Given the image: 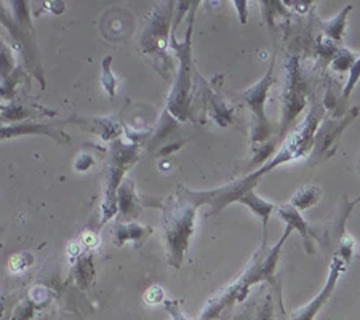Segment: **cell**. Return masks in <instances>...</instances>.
<instances>
[{"mask_svg":"<svg viewBox=\"0 0 360 320\" xmlns=\"http://www.w3.org/2000/svg\"><path fill=\"white\" fill-rule=\"evenodd\" d=\"M290 232H292V228L287 226L283 236L278 238L274 245L271 248H266L263 245V248L259 250L258 255H255V260L248 264L245 272H243V274L237 279L234 283L229 285L226 290H223L221 293L208 301L205 309L202 311L200 320L217 319L224 309H228L232 302L245 300L250 292V287H253V285H257L259 282L268 281L276 287V282L272 281V277H274V271L278 263L281 250L283 247V243H285L287 237L290 236Z\"/></svg>","mask_w":360,"mask_h":320,"instance_id":"6da1fadb","label":"cell"},{"mask_svg":"<svg viewBox=\"0 0 360 320\" xmlns=\"http://www.w3.org/2000/svg\"><path fill=\"white\" fill-rule=\"evenodd\" d=\"M200 205L193 200L189 192L179 188L178 197H170L164 207V236L172 266H181L183 256L188 250L189 238L194 232L195 210Z\"/></svg>","mask_w":360,"mask_h":320,"instance_id":"7a4b0ae2","label":"cell"},{"mask_svg":"<svg viewBox=\"0 0 360 320\" xmlns=\"http://www.w3.org/2000/svg\"><path fill=\"white\" fill-rule=\"evenodd\" d=\"M191 32H193V25H189L188 34H186L184 44H176L175 37H172V44L179 55V74L176 84L173 87L168 98V110L179 120H186L189 117V103H191V84H193V60H191Z\"/></svg>","mask_w":360,"mask_h":320,"instance_id":"3957f363","label":"cell"},{"mask_svg":"<svg viewBox=\"0 0 360 320\" xmlns=\"http://www.w3.org/2000/svg\"><path fill=\"white\" fill-rule=\"evenodd\" d=\"M274 63L271 61L269 71L261 77L259 82L250 87L242 93V100L247 104L253 114V132H252V146L257 148V144H261L271 136V125L268 122V115H266L264 104L268 101V93L274 80Z\"/></svg>","mask_w":360,"mask_h":320,"instance_id":"277c9868","label":"cell"},{"mask_svg":"<svg viewBox=\"0 0 360 320\" xmlns=\"http://www.w3.org/2000/svg\"><path fill=\"white\" fill-rule=\"evenodd\" d=\"M282 125L281 133L283 135L288 130V127L292 125V122L296 119L301 110H303L306 104V90H304V80L301 75L300 63L296 58H290L287 63V85L283 89L282 95Z\"/></svg>","mask_w":360,"mask_h":320,"instance_id":"5b68a950","label":"cell"},{"mask_svg":"<svg viewBox=\"0 0 360 320\" xmlns=\"http://www.w3.org/2000/svg\"><path fill=\"white\" fill-rule=\"evenodd\" d=\"M119 148L114 149V157L111 162V167L108 170V191H106V199L103 202V219L108 221L111 219L115 212H117V191L119 184L124 178V173L127 168L135 164L138 149L135 146H125V144L117 143Z\"/></svg>","mask_w":360,"mask_h":320,"instance_id":"8992f818","label":"cell"},{"mask_svg":"<svg viewBox=\"0 0 360 320\" xmlns=\"http://www.w3.org/2000/svg\"><path fill=\"white\" fill-rule=\"evenodd\" d=\"M346 269V263L341 256H335L332 261V266H330V272L327 277V282H325V287L322 288V292L319 293L314 300L307 302L304 307H301L296 312H293L292 320H314V317L319 314V311L325 306V302L330 300V296L333 295L336 283L340 281L341 272Z\"/></svg>","mask_w":360,"mask_h":320,"instance_id":"52a82bcc","label":"cell"},{"mask_svg":"<svg viewBox=\"0 0 360 320\" xmlns=\"http://www.w3.org/2000/svg\"><path fill=\"white\" fill-rule=\"evenodd\" d=\"M167 0L164 5H160L154 15V21L150 23V26L146 29V34H144V40H143V46L144 51H150V53H160V51L165 50L167 45V37H168V16H170V10H172V4L168 5L165 10Z\"/></svg>","mask_w":360,"mask_h":320,"instance_id":"ba28073f","label":"cell"},{"mask_svg":"<svg viewBox=\"0 0 360 320\" xmlns=\"http://www.w3.org/2000/svg\"><path fill=\"white\" fill-rule=\"evenodd\" d=\"M231 202H240L243 205H247L253 213H257L258 217H261V219H263V228H264L263 245H266V237H268V219H269L271 212L274 210V205L269 202H264L263 199H259V197L255 194L253 188H247L236 192V194L231 197Z\"/></svg>","mask_w":360,"mask_h":320,"instance_id":"9c48e42d","label":"cell"},{"mask_svg":"<svg viewBox=\"0 0 360 320\" xmlns=\"http://www.w3.org/2000/svg\"><path fill=\"white\" fill-rule=\"evenodd\" d=\"M277 213H278V217L285 221L287 226H290L292 229L300 231V234L304 241L306 252H309V253L314 252V248H312V234L309 232V228H307V223L303 219V217H301L298 208H295L292 203H287V205L278 207Z\"/></svg>","mask_w":360,"mask_h":320,"instance_id":"30bf717a","label":"cell"},{"mask_svg":"<svg viewBox=\"0 0 360 320\" xmlns=\"http://www.w3.org/2000/svg\"><path fill=\"white\" fill-rule=\"evenodd\" d=\"M37 133L55 138L58 136V133L51 127L42 124H31V122H27V124H16L11 127H0V139H8L21 135H37Z\"/></svg>","mask_w":360,"mask_h":320,"instance_id":"8fae6325","label":"cell"},{"mask_svg":"<svg viewBox=\"0 0 360 320\" xmlns=\"http://www.w3.org/2000/svg\"><path fill=\"white\" fill-rule=\"evenodd\" d=\"M117 207L124 215H136L138 200L135 197V188H133L131 179H125L117 194Z\"/></svg>","mask_w":360,"mask_h":320,"instance_id":"7c38bea8","label":"cell"},{"mask_svg":"<svg viewBox=\"0 0 360 320\" xmlns=\"http://www.w3.org/2000/svg\"><path fill=\"white\" fill-rule=\"evenodd\" d=\"M351 10H352V5H347V7L342 8L332 21L322 23V29H323L325 36L332 40H336V42H341L342 34H345L347 15H349Z\"/></svg>","mask_w":360,"mask_h":320,"instance_id":"4fadbf2b","label":"cell"},{"mask_svg":"<svg viewBox=\"0 0 360 320\" xmlns=\"http://www.w3.org/2000/svg\"><path fill=\"white\" fill-rule=\"evenodd\" d=\"M153 231L150 228H144V226L138 224H120L115 229V243L122 245V243L127 241H141V238H146L149 232Z\"/></svg>","mask_w":360,"mask_h":320,"instance_id":"5bb4252c","label":"cell"},{"mask_svg":"<svg viewBox=\"0 0 360 320\" xmlns=\"http://www.w3.org/2000/svg\"><path fill=\"white\" fill-rule=\"evenodd\" d=\"M321 199V189L316 188V186H306V188L300 189L292 199V205L298 210H306L314 205Z\"/></svg>","mask_w":360,"mask_h":320,"instance_id":"9a60e30c","label":"cell"},{"mask_svg":"<svg viewBox=\"0 0 360 320\" xmlns=\"http://www.w3.org/2000/svg\"><path fill=\"white\" fill-rule=\"evenodd\" d=\"M282 2H283V0H259L261 10H263L264 21L269 27L274 26L276 15H283V16L287 15V11H285V8H283Z\"/></svg>","mask_w":360,"mask_h":320,"instance_id":"2e32d148","label":"cell"},{"mask_svg":"<svg viewBox=\"0 0 360 320\" xmlns=\"http://www.w3.org/2000/svg\"><path fill=\"white\" fill-rule=\"evenodd\" d=\"M356 55L352 53L351 50L347 49H338L335 51L333 55V61H332V68L335 69V71L338 72H345V71H349L352 63L356 61Z\"/></svg>","mask_w":360,"mask_h":320,"instance_id":"e0dca14e","label":"cell"},{"mask_svg":"<svg viewBox=\"0 0 360 320\" xmlns=\"http://www.w3.org/2000/svg\"><path fill=\"white\" fill-rule=\"evenodd\" d=\"M253 320H274V300L271 293L266 295L264 300L258 305L253 314Z\"/></svg>","mask_w":360,"mask_h":320,"instance_id":"ac0fdd59","label":"cell"},{"mask_svg":"<svg viewBox=\"0 0 360 320\" xmlns=\"http://www.w3.org/2000/svg\"><path fill=\"white\" fill-rule=\"evenodd\" d=\"M31 114V110L22 108H0V124L2 122H18L29 117Z\"/></svg>","mask_w":360,"mask_h":320,"instance_id":"d6986e66","label":"cell"},{"mask_svg":"<svg viewBox=\"0 0 360 320\" xmlns=\"http://www.w3.org/2000/svg\"><path fill=\"white\" fill-rule=\"evenodd\" d=\"M359 80H360V55L356 58V61L352 63V66L349 69V79H347V84L345 87V90H342V96L349 98L354 87L357 85Z\"/></svg>","mask_w":360,"mask_h":320,"instance_id":"ffe728a7","label":"cell"},{"mask_svg":"<svg viewBox=\"0 0 360 320\" xmlns=\"http://www.w3.org/2000/svg\"><path fill=\"white\" fill-rule=\"evenodd\" d=\"M109 66H111V56H108V60L104 61L103 64V84L104 87H106V90L109 91V95H114V90H115V79L112 77L111 74V69H109Z\"/></svg>","mask_w":360,"mask_h":320,"instance_id":"44dd1931","label":"cell"},{"mask_svg":"<svg viewBox=\"0 0 360 320\" xmlns=\"http://www.w3.org/2000/svg\"><path fill=\"white\" fill-rule=\"evenodd\" d=\"M164 305H165V309L170 312V316H172V320H188L186 319L183 314H181V311H179V305L176 301H173V300H164Z\"/></svg>","mask_w":360,"mask_h":320,"instance_id":"7402d4cb","label":"cell"},{"mask_svg":"<svg viewBox=\"0 0 360 320\" xmlns=\"http://www.w3.org/2000/svg\"><path fill=\"white\" fill-rule=\"evenodd\" d=\"M312 2H316V0H283V4H285L287 7H295L300 11V13H304V11H307V8H309V5Z\"/></svg>","mask_w":360,"mask_h":320,"instance_id":"603a6c76","label":"cell"},{"mask_svg":"<svg viewBox=\"0 0 360 320\" xmlns=\"http://www.w3.org/2000/svg\"><path fill=\"white\" fill-rule=\"evenodd\" d=\"M236 5L237 15H239V20L242 25H247V18H248V8H247V0H232Z\"/></svg>","mask_w":360,"mask_h":320,"instance_id":"cb8c5ba5","label":"cell"}]
</instances>
